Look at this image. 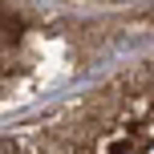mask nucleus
Here are the masks:
<instances>
[{
  "mask_svg": "<svg viewBox=\"0 0 154 154\" xmlns=\"http://www.w3.org/2000/svg\"><path fill=\"white\" fill-rule=\"evenodd\" d=\"M0 154H20V146H16L12 138H0Z\"/></svg>",
  "mask_w": 154,
  "mask_h": 154,
  "instance_id": "1",
  "label": "nucleus"
}]
</instances>
